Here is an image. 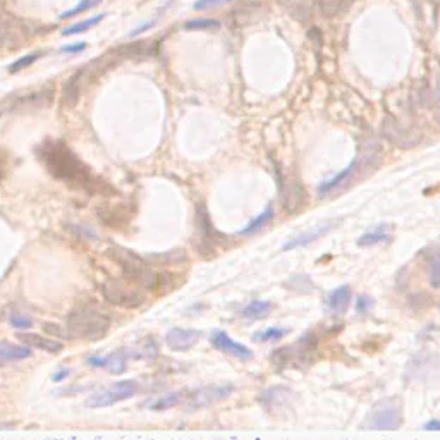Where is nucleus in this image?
<instances>
[{"label":"nucleus","instance_id":"nucleus-19","mask_svg":"<svg viewBox=\"0 0 440 440\" xmlns=\"http://www.w3.org/2000/svg\"><path fill=\"white\" fill-rule=\"evenodd\" d=\"M105 368L112 375H121L126 370V354L124 351H114L105 358Z\"/></svg>","mask_w":440,"mask_h":440},{"label":"nucleus","instance_id":"nucleus-31","mask_svg":"<svg viewBox=\"0 0 440 440\" xmlns=\"http://www.w3.org/2000/svg\"><path fill=\"white\" fill-rule=\"evenodd\" d=\"M371 305H373V301H371L370 298H367V296H361L360 299H358V305H356V310L360 313H364L367 310L371 308Z\"/></svg>","mask_w":440,"mask_h":440},{"label":"nucleus","instance_id":"nucleus-29","mask_svg":"<svg viewBox=\"0 0 440 440\" xmlns=\"http://www.w3.org/2000/svg\"><path fill=\"white\" fill-rule=\"evenodd\" d=\"M177 402H179V395L174 394V395H167V397L159 399V402H155V404H150V408L163 409V408H170V406H176Z\"/></svg>","mask_w":440,"mask_h":440},{"label":"nucleus","instance_id":"nucleus-21","mask_svg":"<svg viewBox=\"0 0 440 440\" xmlns=\"http://www.w3.org/2000/svg\"><path fill=\"white\" fill-rule=\"evenodd\" d=\"M105 18V14H100V16H95V18H90L86 19V21H81L78 23V25H73L69 26V28L64 30V35H80V33L83 32H88V30L91 28V26H97L98 23L102 21V19Z\"/></svg>","mask_w":440,"mask_h":440},{"label":"nucleus","instance_id":"nucleus-12","mask_svg":"<svg viewBox=\"0 0 440 440\" xmlns=\"http://www.w3.org/2000/svg\"><path fill=\"white\" fill-rule=\"evenodd\" d=\"M351 299V291L347 286H340V288L334 289L329 296V306L336 313H344L347 310Z\"/></svg>","mask_w":440,"mask_h":440},{"label":"nucleus","instance_id":"nucleus-16","mask_svg":"<svg viewBox=\"0 0 440 440\" xmlns=\"http://www.w3.org/2000/svg\"><path fill=\"white\" fill-rule=\"evenodd\" d=\"M274 310V305L270 301H253L241 312L243 319H264Z\"/></svg>","mask_w":440,"mask_h":440},{"label":"nucleus","instance_id":"nucleus-13","mask_svg":"<svg viewBox=\"0 0 440 440\" xmlns=\"http://www.w3.org/2000/svg\"><path fill=\"white\" fill-rule=\"evenodd\" d=\"M316 8L323 18H336L343 11H346L351 0H315Z\"/></svg>","mask_w":440,"mask_h":440},{"label":"nucleus","instance_id":"nucleus-33","mask_svg":"<svg viewBox=\"0 0 440 440\" xmlns=\"http://www.w3.org/2000/svg\"><path fill=\"white\" fill-rule=\"evenodd\" d=\"M88 363H91V364H93V367H105V358L91 356L90 360H88Z\"/></svg>","mask_w":440,"mask_h":440},{"label":"nucleus","instance_id":"nucleus-10","mask_svg":"<svg viewBox=\"0 0 440 440\" xmlns=\"http://www.w3.org/2000/svg\"><path fill=\"white\" fill-rule=\"evenodd\" d=\"M18 339L23 340L25 344H30V346H35L38 349L47 351V353H59L62 351V344L56 343L52 339H47V337L38 336V334H18Z\"/></svg>","mask_w":440,"mask_h":440},{"label":"nucleus","instance_id":"nucleus-14","mask_svg":"<svg viewBox=\"0 0 440 440\" xmlns=\"http://www.w3.org/2000/svg\"><path fill=\"white\" fill-rule=\"evenodd\" d=\"M30 356H32V349L26 346H14V344L9 343H2V346H0V358L4 361L26 360Z\"/></svg>","mask_w":440,"mask_h":440},{"label":"nucleus","instance_id":"nucleus-25","mask_svg":"<svg viewBox=\"0 0 440 440\" xmlns=\"http://www.w3.org/2000/svg\"><path fill=\"white\" fill-rule=\"evenodd\" d=\"M430 284L432 288L440 289V253L430 260Z\"/></svg>","mask_w":440,"mask_h":440},{"label":"nucleus","instance_id":"nucleus-30","mask_svg":"<svg viewBox=\"0 0 440 440\" xmlns=\"http://www.w3.org/2000/svg\"><path fill=\"white\" fill-rule=\"evenodd\" d=\"M43 329H45L47 334L57 337H69V334H64L62 329L59 325H54V323H43Z\"/></svg>","mask_w":440,"mask_h":440},{"label":"nucleus","instance_id":"nucleus-6","mask_svg":"<svg viewBox=\"0 0 440 440\" xmlns=\"http://www.w3.org/2000/svg\"><path fill=\"white\" fill-rule=\"evenodd\" d=\"M52 90H42L36 93L25 95V97L12 98L11 100V111L12 112H32V111H42L47 108L52 102Z\"/></svg>","mask_w":440,"mask_h":440},{"label":"nucleus","instance_id":"nucleus-4","mask_svg":"<svg viewBox=\"0 0 440 440\" xmlns=\"http://www.w3.org/2000/svg\"><path fill=\"white\" fill-rule=\"evenodd\" d=\"M105 301L111 305L122 306V308H138L146 301L143 289L132 286L131 282L121 281V279H108L102 288Z\"/></svg>","mask_w":440,"mask_h":440},{"label":"nucleus","instance_id":"nucleus-34","mask_svg":"<svg viewBox=\"0 0 440 440\" xmlns=\"http://www.w3.org/2000/svg\"><path fill=\"white\" fill-rule=\"evenodd\" d=\"M71 371L69 370H62V373H59V375H54V380L56 382H59V380H62L64 377H67V375H69Z\"/></svg>","mask_w":440,"mask_h":440},{"label":"nucleus","instance_id":"nucleus-8","mask_svg":"<svg viewBox=\"0 0 440 440\" xmlns=\"http://www.w3.org/2000/svg\"><path fill=\"white\" fill-rule=\"evenodd\" d=\"M384 135L389 141H392L397 146H402V148L415 146L419 141L418 135H415L411 129L402 128L401 124H397L395 121H391V119L384 121Z\"/></svg>","mask_w":440,"mask_h":440},{"label":"nucleus","instance_id":"nucleus-1","mask_svg":"<svg viewBox=\"0 0 440 440\" xmlns=\"http://www.w3.org/2000/svg\"><path fill=\"white\" fill-rule=\"evenodd\" d=\"M38 157L56 179L64 181L74 187H81L91 194H105V196L117 194L111 184L93 176L86 163L78 159L76 153L62 141H54V139L45 141L38 148Z\"/></svg>","mask_w":440,"mask_h":440},{"label":"nucleus","instance_id":"nucleus-2","mask_svg":"<svg viewBox=\"0 0 440 440\" xmlns=\"http://www.w3.org/2000/svg\"><path fill=\"white\" fill-rule=\"evenodd\" d=\"M111 319L95 306H78L67 316V334L73 339H100L107 334Z\"/></svg>","mask_w":440,"mask_h":440},{"label":"nucleus","instance_id":"nucleus-22","mask_svg":"<svg viewBox=\"0 0 440 440\" xmlns=\"http://www.w3.org/2000/svg\"><path fill=\"white\" fill-rule=\"evenodd\" d=\"M98 4H100V0H80V4H78L76 8L69 9V11H66L62 16H60V18L67 19V18H71V16L83 14V12H86V11H90V9L97 8Z\"/></svg>","mask_w":440,"mask_h":440},{"label":"nucleus","instance_id":"nucleus-5","mask_svg":"<svg viewBox=\"0 0 440 440\" xmlns=\"http://www.w3.org/2000/svg\"><path fill=\"white\" fill-rule=\"evenodd\" d=\"M136 391H138V384L136 382H119L114 387L102 389V391L95 392L86 401V406H90V408H107V406L115 404V402L122 401V399L131 397V395L136 394Z\"/></svg>","mask_w":440,"mask_h":440},{"label":"nucleus","instance_id":"nucleus-9","mask_svg":"<svg viewBox=\"0 0 440 440\" xmlns=\"http://www.w3.org/2000/svg\"><path fill=\"white\" fill-rule=\"evenodd\" d=\"M210 340H211V344L217 347V349L234 354L236 358H243V360H246V358L253 356L251 349H248L246 346H243V344H240V343H236V340L231 339L226 332H215L213 336H211Z\"/></svg>","mask_w":440,"mask_h":440},{"label":"nucleus","instance_id":"nucleus-32","mask_svg":"<svg viewBox=\"0 0 440 440\" xmlns=\"http://www.w3.org/2000/svg\"><path fill=\"white\" fill-rule=\"evenodd\" d=\"M86 49V43H78V45H66V47H62V52H69V54H78V52H81V50H84Z\"/></svg>","mask_w":440,"mask_h":440},{"label":"nucleus","instance_id":"nucleus-23","mask_svg":"<svg viewBox=\"0 0 440 440\" xmlns=\"http://www.w3.org/2000/svg\"><path fill=\"white\" fill-rule=\"evenodd\" d=\"M220 26L217 19H191L184 25V30H215Z\"/></svg>","mask_w":440,"mask_h":440},{"label":"nucleus","instance_id":"nucleus-18","mask_svg":"<svg viewBox=\"0 0 440 440\" xmlns=\"http://www.w3.org/2000/svg\"><path fill=\"white\" fill-rule=\"evenodd\" d=\"M286 8L291 12L294 18L306 19L310 18V11H312V0H284Z\"/></svg>","mask_w":440,"mask_h":440},{"label":"nucleus","instance_id":"nucleus-15","mask_svg":"<svg viewBox=\"0 0 440 440\" xmlns=\"http://www.w3.org/2000/svg\"><path fill=\"white\" fill-rule=\"evenodd\" d=\"M117 208L115 207H105L100 208L98 210V217L102 218V222L107 224V226L111 227H122L126 222H128V215L124 213V211H121V213H117Z\"/></svg>","mask_w":440,"mask_h":440},{"label":"nucleus","instance_id":"nucleus-7","mask_svg":"<svg viewBox=\"0 0 440 440\" xmlns=\"http://www.w3.org/2000/svg\"><path fill=\"white\" fill-rule=\"evenodd\" d=\"M200 330L193 329H170L165 336L167 347L172 351H187L200 340Z\"/></svg>","mask_w":440,"mask_h":440},{"label":"nucleus","instance_id":"nucleus-24","mask_svg":"<svg viewBox=\"0 0 440 440\" xmlns=\"http://www.w3.org/2000/svg\"><path fill=\"white\" fill-rule=\"evenodd\" d=\"M40 56H42L40 52H33V54H30V56L21 57V59H18L16 62H12L11 66H9V73L14 74V73H19L21 69H26V67L32 66V64L35 62Z\"/></svg>","mask_w":440,"mask_h":440},{"label":"nucleus","instance_id":"nucleus-27","mask_svg":"<svg viewBox=\"0 0 440 440\" xmlns=\"http://www.w3.org/2000/svg\"><path fill=\"white\" fill-rule=\"evenodd\" d=\"M11 325L14 327V329H32L33 325V320L30 319V316L26 315H19V313H14V315H11Z\"/></svg>","mask_w":440,"mask_h":440},{"label":"nucleus","instance_id":"nucleus-3","mask_svg":"<svg viewBox=\"0 0 440 440\" xmlns=\"http://www.w3.org/2000/svg\"><path fill=\"white\" fill-rule=\"evenodd\" d=\"M108 257L121 267V270L124 272V275L129 281L139 282L146 289H157V279H159V275L153 274L152 268H148V265L138 255L122 246H111Z\"/></svg>","mask_w":440,"mask_h":440},{"label":"nucleus","instance_id":"nucleus-26","mask_svg":"<svg viewBox=\"0 0 440 440\" xmlns=\"http://www.w3.org/2000/svg\"><path fill=\"white\" fill-rule=\"evenodd\" d=\"M289 330L288 329H267L265 332L258 334L255 339H262V340H277L281 339V337H284L286 334H288Z\"/></svg>","mask_w":440,"mask_h":440},{"label":"nucleus","instance_id":"nucleus-17","mask_svg":"<svg viewBox=\"0 0 440 440\" xmlns=\"http://www.w3.org/2000/svg\"><path fill=\"white\" fill-rule=\"evenodd\" d=\"M272 218H274V208L267 207L264 211H262L260 215H258L257 218H253V220H251V222L248 224V226L244 227V229L241 231L240 234H243V236H248V234L257 233V231H260L262 227L267 226V224L270 222Z\"/></svg>","mask_w":440,"mask_h":440},{"label":"nucleus","instance_id":"nucleus-20","mask_svg":"<svg viewBox=\"0 0 440 440\" xmlns=\"http://www.w3.org/2000/svg\"><path fill=\"white\" fill-rule=\"evenodd\" d=\"M387 238H389L387 229H385V227H378V229L373 231V233L363 234V236L358 240V246H373V244H378L382 243V241H385Z\"/></svg>","mask_w":440,"mask_h":440},{"label":"nucleus","instance_id":"nucleus-28","mask_svg":"<svg viewBox=\"0 0 440 440\" xmlns=\"http://www.w3.org/2000/svg\"><path fill=\"white\" fill-rule=\"evenodd\" d=\"M227 2H231V0H198L193 8H194V11H207V9L218 8V5L227 4Z\"/></svg>","mask_w":440,"mask_h":440},{"label":"nucleus","instance_id":"nucleus-11","mask_svg":"<svg viewBox=\"0 0 440 440\" xmlns=\"http://www.w3.org/2000/svg\"><path fill=\"white\" fill-rule=\"evenodd\" d=\"M330 229H332V226H330V224H323V226L315 227V229L301 233L299 236H296L294 240L288 241V243L284 244V250H292V248H296V246H306V244H310V243H313L315 240H319L322 234H325L327 231H330Z\"/></svg>","mask_w":440,"mask_h":440}]
</instances>
